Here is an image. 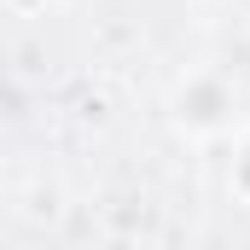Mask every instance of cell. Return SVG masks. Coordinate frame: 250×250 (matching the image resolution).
Returning <instances> with one entry per match:
<instances>
[{
    "label": "cell",
    "mask_w": 250,
    "mask_h": 250,
    "mask_svg": "<svg viewBox=\"0 0 250 250\" xmlns=\"http://www.w3.org/2000/svg\"><path fill=\"white\" fill-rule=\"evenodd\" d=\"M233 111H239V93L221 70H192L175 87V128L192 140H221L233 128Z\"/></svg>",
    "instance_id": "1"
},
{
    "label": "cell",
    "mask_w": 250,
    "mask_h": 250,
    "mask_svg": "<svg viewBox=\"0 0 250 250\" xmlns=\"http://www.w3.org/2000/svg\"><path fill=\"white\" fill-rule=\"evenodd\" d=\"M227 187H233V198L250 209V128L239 134V146H233V163H227Z\"/></svg>",
    "instance_id": "2"
},
{
    "label": "cell",
    "mask_w": 250,
    "mask_h": 250,
    "mask_svg": "<svg viewBox=\"0 0 250 250\" xmlns=\"http://www.w3.org/2000/svg\"><path fill=\"white\" fill-rule=\"evenodd\" d=\"M6 6H12V12H41L47 0H6Z\"/></svg>",
    "instance_id": "3"
}]
</instances>
